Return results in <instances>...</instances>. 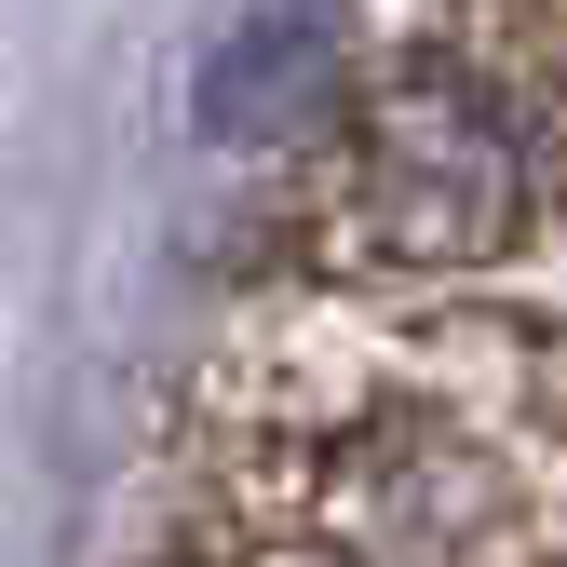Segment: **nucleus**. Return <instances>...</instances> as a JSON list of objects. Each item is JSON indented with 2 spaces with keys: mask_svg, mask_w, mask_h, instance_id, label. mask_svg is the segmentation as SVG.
<instances>
[{
  "mask_svg": "<svg viewBox=\"0 0 567 567\" xmlns=\"http://www.w3.org/2000/svg\"><path fill=\"white\" fill-rule=\"evenodd\" d=\"M379 230L405 257H473L514 230V122L473 82H419L379 122Z\"/></svg>",
  "mask_w": 567,
  "mask_h": 567,
  "instance_id": "f257e3e1",
  "label": "nucleus"
},
{
  "mask_svg": "<svg viewBox=\"0 0 567 567\" xmlns=\"http://www.w3.org/2000/svg\"><path fill=\"white\" fill-rule=\"evenodd\" d=\"M311 95H324V28L311 14L298 28H284V14H244L217 41V68H203V122H217L230 150H244V135H284V109H311Z\"/></svg>",
  "mask_w": 567,
  "mask_h": 567,
  "instance_id": "f03ea898",
  "label": "nucleus"
}]
</instances>
